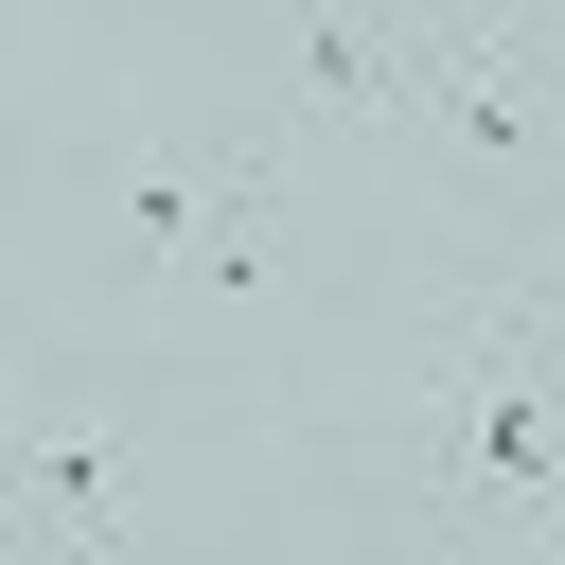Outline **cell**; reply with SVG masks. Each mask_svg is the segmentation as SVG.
<instances>
[{
    "label": "cell",
    "instance_id": "cell-1",
    "mask_svg": "<svg viewBox=\"0 0 565 565\" xmlns=\"http://www.w3.org/2000/svg\"><path fill=\"white\" fill-rule=\"evenodd\" d=\"M565 494V388H547V300H477L424 371V512L441 530H547Z\"/></svg>",
    "mask_w": 565,
    "mask_h": 565
},
{
    "label": "cell",
    "instance_id": "cell-2",
    "mask_svg": "<svg viewBox=\"0 0 565 565\" xmlns=\"http://www.w3.org/2000/svg\"><path fill=\"white\" fill-rule=\"evenodd\" d=\"M124 247H141V282L247 300L265 247H282V159H265V141H141V177H124Z\"/></svg>",
    "mask_w": 565,
    "mask_h": 565
},
{
    "label": "cell",
    "instance_id": "cell-3",
    "mask_svg": "<svg viewBox=\"0 0 565 565\" xmlns=\"http://www.w3.org/2000/svg\"><path fill=\"white\" fill-rule=\"evenodd\" d=\"M0 530H18V547H106V530H124V424H106V406L0 424Z\"/></svg>",
    "mask_w": 565,
    "mask_h": 565
},
{
    "label": "cell",
    "instance_id": "cell-4",
    "mask_svg": "<svg viewBox=\"0 0 565 565\" xmlns=\"http://www.w3.org/2000/svg\"><path fill=\"white\" fill-rule=\"evenodd\" d=\"M300 106H335V124H406V35H388L371 0L300 18Z\"/></svg>",
    "mask_w": 565,
    "mask_h": 565
},
{
    "label": "cell",
    "instance_id": "cell-5",
    "mask_svg": "<svg viewBox=\"0 0 565 565\" xmlns=\"http://www.w3.org/2000/svg\"><path fill=\"white\" fill-rule=\"evenodd\" d=\"M0 424H18V335H0Z\"/></svg>",
    "mask_w": 565,
    "mask_h": 565
},
{
    "label": "cell",
    "instance_id": "cell-6",
    "mask_svg": "<svg viewBox=\"0 0 565 565\" xmlns=\"http://www.w3.org/2000/svg\"><path fill=\"white\" fill-rule=\"evenodd\" d=\"M0 565H35V547H18V530H0Z\"/></svg>",
    "mask_w": 565,
    "mask_h": 565
}]
</instances>
